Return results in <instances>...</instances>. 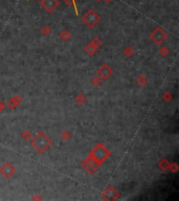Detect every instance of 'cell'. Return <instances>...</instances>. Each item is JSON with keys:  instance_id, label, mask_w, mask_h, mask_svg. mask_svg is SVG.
I'll list each match as a JSON object with an SVG mask.
<instances>
[{"instance_id": "cell-25", "label": "cell", "mask_w": 179, "mask_h": 201, "mask_svg": "<svg viewBox=\"0 0 179 201\" xmlns=\"http://www.w3.org/2000/svg\"><path fill=\"white\" fill-rule=\"evenodd\" d=\"M4 108H5V105H4L3 103H2L1 101H0V113H1L2 111L4 110Z\"/></svg>"}, {"instance_id": "cell-27", "label": "cell", "mask_w": 179, "mask_h": 201, "mask_svg": "<svg viewBox=\"0 0 179 201\" xmlns=\"http://www.w3.org/2000/svg\"><path fill=\"white\" fill-rule=\"evenodd\" d=\"M65 1L67 2V3L69 4V5H71V4H72V3H73V2H74V0H65Z\"/></svg>"}, {"instance_id": "cell-9", "label": "cell", "mask_w": 179, "mask_h": 201, "mask_svg": "<svg viewBox=\"0 0 179 201\" xmlns=\"http://www.w3.org/2000/svg\"><path fill=\"white\" fill-rule=\"evenodd\" d=\"M41 6L50 14L59 6V0H41Z\"/></svg>"}, {"instance_id": "cell-20", "label": "cell", "mask_w": 179, "mask_h": 201, "mask_svg": "<svg viewBox=\"0 0 179 201\" xmlns=\"http://www.w3.org/2000/svg\"><path fill=\"white\" fill-rule=\"evenodd\" d=\"M61 138L63 139V140H68V139H70V137H71V133H70L69 130H63L61 132Z\"/></svg>"}, {"instance_id": "cell-28", "label": "cell", "mask_w": 179, "mask_h": 201, "mask_svg": "<svg viewBox=\"0 0 179 201\" xmlns=\"http://www.w3.org/2000/svg\"><path fill=\"white\" fill-rule=\"evenodd\" d=\"M105 1H106V2H110V1H111V0H105Z\"/></svg>"}, {"instance_id": "cell-7", "label": "cell", "mask_w": 179, "mask_h": 201, "mask_svg": "<svg viewBox=\"0 0 179 201\" xmlns=\"http://www.w3.org/2000/svg\"><path fill=\"white\" fill-rule=\"evenodd\" d=\"M112 73H113V69H112V67L110 66V65L106 64V63L105 64H103L99 69H97V75H99L103 81L109 79V78L112 75Z\"/></svg>"}, {"instance_id": "cell-15", "label": "cell", "mask_w": 179, "mask_h": 201, "mask_svg": "<svg viewBox=\"0 0 179 201\" xmlns=\"http://www.w3.org/2000/svg\"><path fill=\"white\" fill-rule=\"evenodd\" d=\"M76 104H79V105H83V104H85L86 103V101H87V98H86V96H85L83 92H80V93H78L76 96Z\"/></svg>"}, {"instance_id": "cell-22", "label": "cell", "mask_w": 179, "mask_h": 201, "mask_svg": "<svg viewBox=\"0 0 179 201\" xmlns=\"http://www.w3.org/2000/svg\"><path fill=\"white\" fill-rule=\"evenodd\" d=\"M50 33H52V29L48 25H43L41 28V34L43 36H49Z\"/></svg>"}, {"instance_id": "cell-21", "label": "cell", "mask_w": 179, "mask_h": 201, "mask_svg": "<svg viewBox=\"0 0 179 201\" xmlns=\"http://www.w3.org/2000/svg\"><path fill=\"white\" fill-rule=\"evenodd\" d=\"M91 42H92L93 45H94L95 47H97V48H100L102 45H103V41H102V39H101V38H99V37L93 38V39L91 40Z\"/></svg>"}, {"instance_id": "cell-13", "label": "cell", "mask_w": 179, "mask_h": 201, "mask_svg": "<svg viewBox=\"0 0 179 201\" xmlns=\"http://www.w3.org/2000/svg\"><path fill=\"white\" fill-rule=\"evenodd\" d=\"M158 52H159V55H160V57H163V58H167V57H169L170 54H171V50H170L169 47L163 45V46L159 47Z\"/></svg>"}, {"instance_id": "cell-10", "label": "cell", "mask_w": 179, "mask_h": 201, "mask_svg": "<svg viewBox=\"0 0 179 201\" xmlns=\"http://www.w3.org/2000/svg\"><path fill=\"white\" fill-rule=\"evenodd\" d=\"M22 102V96H18V94H16V96H14L12 99H10V101L7 102V104H6V106H7L8 109L13 110L15 109V108L17 107V106L19 105V104Z\"/></svg>"}, {"instance_id": "cell-19", "label": "cell", "mask_w": 179, "mask_h": 201, "mask_svg": "<svg viewBox=\"0 0 179 201\" xmlns=\"http://www.w3.org/2000/svg\"><path fill=\"white\" fill-rule=\"evenodd\" d=\"M20 136H21V138H22V139H24V140L28 141V140H31V137H33V134H31V131L24 130L22 133H21Z\"/></svg>"}, {"instance_id": "cell-14", "label": "cell", "mask_w": 179, "mask_h": 201, "mask_svg": "<svg viewBox=\"0 0 179 201\" xmlns=\"http://www.w3.org/2000/svg\"><path fill=\"white\" fill-rule=\"evenodd\" d=\"M60 38H61L62 41L68 42L71 39V34H70V31H68L67 29H64V31H62L61 33H60Z\"/></svg>"}, {"instance_id": "cell-29", "label": "cell", "mask_w": 179, "mask_h": 201, "mask_svg": "<svg viewBox=\"0 0 179 201\" xmlns=\"http://www.w3.org/2000/svg\"><path fill=\"white\" fill-rule=\"evenodd\" d=\"M97 1H102V0H97Z\"/></svg>"}, {"instance_id": "cell-5", "label": "cell", "mask_w": 179, "mask_h": 201, "mask_svg": "<svg viewBox=\"0 0 179 201\" xmlns=\"http://www.w3.org/2000/svg\"><path fill=\"white\" fill-rule=\"evenodd\" d=\"M168 34L161 28L160 26H157L156 28H154L150 34V39L153 43H155L156 45H161L163 42L167 40Z\"/></svg>"}, {"instance_id": "cell-17", "label": "cell", "mask_w": 179, "mask_h": 201, "mask_svg": "<svg viewBox=\"0 0 179 201\" xmlns=\"http://www.w3.org/2000/svg\"><path fill=\"white\" fill-rule=\"evenodd\" d=\"M136 83H137L139 86H145L147 83H148V79H147L146 75H138L137 79H136Z\"/></svg>"}, {"instance_id": "cell-3", "label": "cell", "mask_w": 179, "mask_h": 201, "mask_svg": "<svg viewBox=\"0 0 179 201\" xmlns=\"http://www.w3.org/2000/svg\"><path fill=\"white\" fill-rule=\"evenodd\" d=\"M82 21L88 27L92 28V27H94L95 25H97V23L101 21V16H100V15L97 14V13L95 12L94 10L90 8V10H88L84 15H83Z\"/></svg>"}, {"instance_id": "cell-12", "label": "cell", "mask_w": 179, "mask_h": 201, "mask_svg": "<svg viewBox=\"0 0 179 201\" xmlns=\"http://www.w3.org/2000/svg\"><path fill=\"white\" fill-rule=\"evenodd\" d=\"M170 164H171V162H170L167 158H161V159L159 160V162H158L157 166H158V168H159V170L160 171H163V172H167V171H169Z\"/></svg>"}, {"instance_id": "cell-26", "label": "cell", "mask_w": 179, "mask_h": 201, "mask_svg": "<svg viewBox=\"0 0 179 201\" xmlns=\"http://www.w3.org/2000/svg\"><path fill=\"white\" fill-rule=\"evenodd\" d=\"M41 199H42V198L40 197L39 195H36V196H34V197H33V200H41Z\"/></svg>"}, {"instance_id": "cell-11", "label": "cell", "mask_w": 179, "mask_h": 201, "mask_svg": "<svg viewBox=\"0 0 179 201\" xmlns=\"http://www.w3.org/2000/svg\"><path fill=\"white\" fill-rule=\"evenodd\" d=\"M97 49L99 48L97 47H95L94 45H93V43L92 42H89L88 44H87L86 46H85V48H84V52H85V54L86 55H88V56H93V55L95 54V52H97Z\"/></svg>"}, {"instance_id": "cell-1", "label": "cell", "mask_w": 179, "mask_h": 201, "mask_svg": "<svg viewBox=\"0 0 179 201\" xmlns=\"http://www.w3.org/2000/svg\"><path fill=\"white\" fill-rule=\"evenodd\" d=\"M52 139L43 131H40L39 133H37L31 139V145L33 146V148L41 154L44 153L52 146Z\"/></svg>"}, {"instance_id": "cell-4", "label": "cell", "mask_w": 179, "mask_h": 201, "mask_svg": "<svg viewBox=\"0 0 179 201\" xmlns=\"http://www.w3.org/2000/svg\"><path fill=\"white\" fill-rule=\"evenodd\" d=\"M81 166H82V168L84 169L87 173L92 175L99 170L100 167H101L102 164H100V162H97L94 158L91 157L90 155H88V157L85 158V159L81 162Z\"/></svg>"}, {"instance_id": "cell-8", "label": "cell", "mask_w": 179, "mask_h": 201, "mask_svg": "<svg viewBox=\"0 0 179 201\" xmlns=\"http://www.w3.org/2000/svg\"><path fill=\"white\" fill-rule=\"evenodd\" d=\"M102 197H103L105 200L113 201V200L118 199L119 194H118V192L116 191V190L114 189L113 187H112V185H108V187L106 188L105 191H104V193H103V195H102Z\"/></svg>"}, {"instance_id": "cell-24", "label": "cell", "mask_w": 179, "mask_h": 201, "mask_svg": "<svg viewBox=\"0 0 179 201\" xmlns=\"http://www.w3.org/2000/svg\"><path fill=\"white\" fill-rule=\"evenodd\" d=\"M173 99V96H172L170 92H165L163 93V100L165 101V102H170Z\"/></svg>"}, {"instance_id": "cell-23", "label": "cell", "mask_w": 179, "mask_h": 201, "mask_svg": "<svg viewBox=\"0 0 179 201\" xmlns=\"http://www.w3.org/2000/svg\"><path fill=\"white\" fill-rule=\"evenodd\" d=\"M169 170L171 171L172 173H176V172H178V170H179V166H178V164H176V162H173V164H170Z\"/></svg>"}, {"instance_id": "cell-2", "label": "cell", "mask_w": 179, "mask_h": 201, "mask_svg": "<svg viewBox=\"0 0 179 201\" xmlns=\"http://www.w3.org/2000/svg\"><path fill=\"white\" fill-rule=\"evenodd\" d=\"M89 155H90L92 158H94L97 162H100V164H102L108 157H110L111 152H110L109 150L104 146V143H97V145L95 146L92 150H91L90 153H89Z\"/></svg>"}, {"instance_id": "cell-6", "label": "cell", "mask_w": 179, "mask_h": 201, "mask_svg": "<svg viewBox=\"0 0 179 201\" xmlns=\"http://www.w3.org/2000/svg\"><path fill=\"white\" fill-rule=\"evenodd\" d=\"M15 173H16V168H15V166L12 164V162L6 161L0 167V174L6 179L14 176Z\"/></svg>"}, {"instance_id": "cell-16", "label": "cell", "mask_w": 179, "mask_h": 201, "mask_svg": "<svg viewBox=\"0 0 179 201\" xmlns=\"http://www.w3.org/2000/svg\"><path fill=\"white\" fill-rule=\"evenodd\" d=\"M90 82L94 87H99V86H101L102 84H103L104 81L99 77V75H94V77H92V79L90 80Z\"/></svg>"}, {"instance_id": "cell-18", "label": "cell", "mask_w": 179, "mask_h": 201, "mask_svg": "<svg viewBox=\"0 0 179 201\" xmlns=\"http://www.w3.org/2000/svg\"><path fill=\"white\" fill-rule=\"evenodd\" d=\"M123 52H124V55H125V57H127V58H132V57L134 56V49L131 47V46L125 47Z\"/></svg>"}]
</instances>
